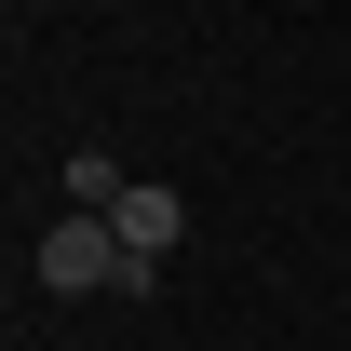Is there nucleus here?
<instances>
[{
    "label": "nucleus",
    "mask_w": 351,
    "mask_h": 351,
    "mask_svg": "<svg viewBox=\"0 0 351 351\" xmlns=\"http://www.w3.org/2000/svg\"><path fill=\"white\" fill-rule=\"evenodd\" d=\"M54 189H68L82 217H108V203H122L135 176H122V149H68V162H54Z\"/></svg>",
    "instance_id": "7ed1b4c3"
},
{
    "label": "nucleus",
    "mask_w": 351,
    "mask_h": 351,
    "mask_svg": "<svg viewBox=\"0 0 351 351\" xmlns=\"http://www.w3.org/2000/svg\"><path fill=\"white\" fill-rule=\"evenodd\" d=\"M108 230H122V257H135V270H162L176 243H189V189H176V176H135L122 203H108Z\"/></svg>",
    "instance_id": "f03ea898"
},
{
    "label": "nucleus",
    "mask_w": 351,
    "mask_h": 351,
    "mask_svg": "<svg viewBox=\"0 0 351 351\" xmlns=\"http://www.w3.org/2000/svg\"><path fill=\"white\" fill-rule=\"evenodd\" d=\"M27 270H41V298H149V270L122 257V230H108V217H82V203L41 230V257H27Z\"/></svg>",
    "instance_id": "f257e3e1"
}]
</instances>
